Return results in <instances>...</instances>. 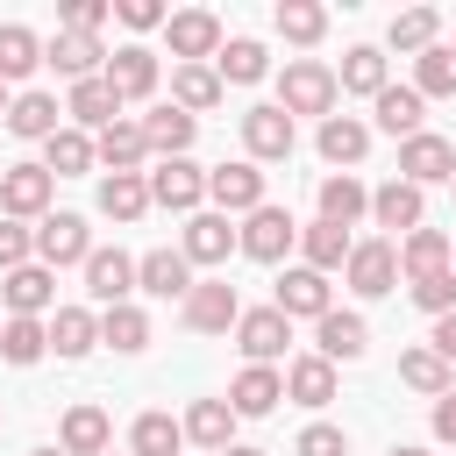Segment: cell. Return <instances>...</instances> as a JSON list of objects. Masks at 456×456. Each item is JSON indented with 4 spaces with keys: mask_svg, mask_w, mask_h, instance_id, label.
Here are the masks:
<instances>
[{
    "mask_svg": "<svg viewBox=\"0 0 456 456\" xmlns=\"http://www.w3.org/2000/svg\"><path fill=\"white\" fill-rule=\"evenodd\" d=\"M335 93H342V86H335V71H328L321 57H292L285 78H278V107H285V114H321V121H328V114H335Z\"/></svg>",
    "mask_w": 456,
    "mask_h": 456,
    "instance_id": "6da1fadb",
    "label": "cell"
},
{
    "mask_svg": "<svg viewBox=\"0 0 456 456\" xmlns=\"http://www.w3.org/2000/svg\"><path fill=\"white\" fill-rule=\"evenodd\" d=\"M164 36H171V57L178 64H214L221 57V14H207V7H178V14H164Z\"/></svg>",
    "mask_w": 456,
    "mask_h": 456,
    "instance_id": "7a4b0ae2",
    "label": "cell"
},
{
    "mask_svg": "<svg viewBox=\"0 0 456 456\" xmlns=\"http://www.w3.org/2000/svg\"><path fill=\"white\" fill-rule=\"evenodd\" d=\"M292 242H299V221H292L285 207H271V200H264L256 214H242V228H235V249L256 256V264H278Z\"/></svg>",
    "mask_w": 456,
    "mask_h": 456,
    "instance_id": "3957f363",
    "label": "cell"
},
{
    "mask_svg": "<svg viewBox=\"0 0 456 456\" xmlns=\"http://www.w3.org/2000/svg\"><path fill=\"white\" fill-rule=\"evenodd\" d=\"M292 114L278 107V100H264V107H249L242 114V150H249V164H285L292 157Z\"/></svg>",
    "mask_w": 456,
    "mask_h": 456,
    "instance_id": "277c9868",
    "label": "cell"
},
{
    "mask_svg": "<svg viewBox=\"0 0 456 456\" xmlns=\"http://www.w3.org/2000/svg\"><path fill=\"white\" fill-rule=\"evenodd\" d=\"M399 178L420 185V192H428V185H449V178H456V142H449V135H428V128L406 135V142H399Z\"/></svg>",
    "mask_w": 456,
    "mask_h": 456,
    "instance_id": "5b68a950",
    "label": "cell"
},
{
    "mask_svg": "<svg viewBox=\"0 0 456 456\" xmlns=\"http://www.w3.org/2000/svg\"><path fill=\"white\" fill-rule=\"evenodd\" d=\"M150 178V207H171V214H200V200H207V171L192 164V157H164L157 171H142Z\"/></svg>",
    "mask_w": 456,
    "mask_h": 456,
    "instance_id": "8992f818",
    "label": "cell"
},
{
    "mask_svg": "<svg viewBox=\"0 0 456 456\" xmlns=\"http://www.w3.org/2000/svg\"><path fill=\"white\" fill-rule=\"evenodd\" d=\"M235 321H242L235 285H228V278H192V292H185V328H192V335H228Z\"/></svg>",
    "mask_w": 456,
    "mask_h": 456,
    "instance_id": "52a82bcc",
    "label": "cell"
},
{
    "mask_svg": "<svg viewBox=\"0 0 456 456\" xmlns=\"http://www.w3.org/2000/svg\"><path fill=\"white\" fill-rule=\"evenodd\" d=\"M100 78H107V86L121 93V107H128V100H150V93H157L164 64H157V50H150V43H121V50L100 64Z\"/></svg>",
    "mask_w": 456,
    "mask_h": 456,
    "instance_id": "ba28073f",
    "label": "cell"
},
{
    "mask_svg": "<svg viewBox=\"0 0 456 456\" xmlns=\"http://www.w3.org/2000/svg\"><path fill=\"white\" fill-rule=\"evenodd\" d=\"M207 200H214V214H256V207H264V171H256L249 157L214 164V171H207Z\"/></svg>",
    "mask_w": 456,
    "mask_h": 456,
    "instance_id": "9c48e42d",
    "label": "cell"
},
{
    "mask_svg": "<svg viewBox=\"0 0 456 456\" xmlns=\"http://www.w3.org/2000/svg\"><path fill=\"white\" fill-rule=\"evenodd\" d=\"M50 192H57V178H50L43 164H7V171H0V207H7V221H43V214H50Z\"/></svg>",
    "mask_w": 456,
    "mask_h": 456,
    "instance_id": "30bf717a",
    "label": "cell"
},
{
    "mask_svg": "<svg viewBox=\"0 0 456 456\" xmlns=\"http://www.w3.org/2000/svg\"><path fill=\"white\" fill-rule=\"evenodd\" d=\"M342 278H349L356 299H385V292L399 285V249H392V242H349Z\"/></svg>",
    "mask_w": 456,
    "mask_h": 456,
    "instance_id": "8fae6325",
    "label": "cell"
},
{
    "mask_svg": "<svg viewBox=\"0 0 456 456\" xmlns=\"http://www.w3.org/2000/svg\"><path fill=\"white\" fill-rule=\"evenodd\" d=\"M93 256V228H86V214H43V228H36V264H86Z\"/></svg>",
    "mask_w": 456,
    "mask_h": 456,
    "instance_id": "7c38bea8",
    "label": "cell"
},
{
    "mask_svg": "<svg viewBox=\"0 0 456 456\" xmlns=\"http://www.w3.org/2000/svg\"><path fill=\"white\" fill-rule=\"evenodd\" d=\"M0 299H7V321H43L50 299H57V271L50 264H21L0 278Z\"/></svg>",
    "mask_w": 456,
    "mask_h": 456,
    "instance_id": "4fadbf2b",
    "label": "cell"
},
{
    "mask_svg": "<svg viewBox=\"0 0 456 456\" xmlns=\"http://www.w3.org/2000/svg\"><path fill=\"white\" fill-rule=\"evenodd\" d=\"M285 342H292V321H285L278 306H249V314L235 321V349H242L249 363H278Z\"/></svg>",
    "mask_w": 456,
    "mask_h": 456,
    "instance_id": "5bb4252c",
    "label": "cell"
},
{
    "mask_svg": "<svg viewBox=\"0 0 456 456\" xmlns=\"http://www.w3.org/2000/svg\"><path fill=\"white\" fill-rule=\"evenodd\" d=\"M78 271H86V292L100 299V314H107V306H128V292H135V256H121V249H93Z\"/></svg>",
    "mask_w": 456,
    "mask_h": 456,
    "instance_id": "9a60e30c",
    "label": "cell"
},
{
    "mask_svg": "<svg viewBox=\"0 0 456 456\" xmlns=\"http://www.w3.org/2000/svg\"><path fill=\"white\" fill-rule=\"evenodd\" d=\"M363 349H370V321H363V314H335V306H328V314L314 321V356H328V363H356Z\"/></svg>",
    "mask_w": 456,
    "mask_h": 456,
    "instance_id": "2e32d148",
    "label": "cell"
},
{
    "mask_svg": "<svg viewBox=\"0 0 456 456\" xmlns=\"http://www.w3.org/2000/svg\"><path fill=\"white\" fill-rule=\"evenodd\" d=\"M64 114H71V128H78V135H100V128H114V121H121V93H114L107 78H78V86H71V100H64Z\"/></svg>",
    "mask_w": 456,
    "mask_h": 456,
    "instance_id": "e0dca14e",
    "label": "cell"
},
{
    "mask_svg": "<svg viewBox=\"0 0 456 456\" xmlns=\"http://www.w3.org/2000/svg\"><path fill=\"white\" fill-rule=\"evenodd\" d=\"M135 292H150V299H185V292H192L185 249H150V256H135Z\"/></svg>",
    "mask_w": 456,
    "mask_h": 456,
    "instance_id": "ac0fdd59",
    "label": "cell"
},
{
    "mask_svg": "<svg viewBox=\"0 0 456 456\" xmlns=\"http://www.w3.org/2000/svg\"><path fill=\"white\" fill-rule=\"evenodd\" d=\"M278 399H285V378H278L271 363H242V370H235V385H228V406H235V420H264Z\"/></svg>",
    "mask_w": 456,
    "mask_h": 456,
    "instance_id": "d6986e66",
    "label": "cell"
},
{
    "mask_svg": "<svg viewBox=\"0 0 456 456\" xmlns=\"http://www.w3.org/2000/svg\"><path fill=\"white\" fill-rule=\"evenodd\" d=\"M420 214H428V200H420V185H406V178H385V185L370 192V221L392 228V235H413Z\"/></svg>",
    "mask_w": 456,
    "mask_h": 456,
    "instance_id": "ffe728a7",
    "label": "cell"
},
{
    "mask_svg": "<svg viewBox=\"0 0 456 456\" xmlns=\"http://www.w3.org/2000/svg\"><path fill=\"white\" fill-rule=\"evenodd\" d=\"M271 306H278L285 321H299V314H306V321H321V314H328L335 299H328V278H321V271H306V264H292V271L278 278V299H271Z\"/></svg>",
    "mask_w": 456,
    "mask_h": 456,
    "instance_id": "44dd1931",
    "label": "cell"
},
{
    "mask_svg": "<svg viewBox=\"0 0 456 456\" xmlns=\"http://www.w3.org/2000/svg\"><path fill=\"white\" fill-rule=\"evenodd\" d=\"M64 128V107L50 100V93H14L7 100V135H21V142H50Z\"/></svg>",
    "mask_w": 456,
    "mask_h": 456,
    "instance_id": "7402d4cb",
    "label": "cell"
},
{
    "mask_svg": "<svg viewBox=\"0 0 456 456\" xmlns=\"http://www.w3.org/2000/svg\"><path fill=\"white\" fill-rule=\"evenodd\" d=\"M100 57H107L100 36H71V28H57V36L43 43V64H57L71 86H78V78H100Z\"/></svg>",
    "mask_w": 456,
    "mask_h": 456,
    "instance_id": "603a6c76",
    "label": "cell"
},
{
    "mask_svg": "<svg viewBox=\"0 0 456 456\" xmlns=\"http://www.w3.org/2000/svg\"><path fill=\"white\" fill-rule=\"evenodd\" d=\"M221 93H228V86L214 78V64H171V107H178V114L200 121L207 107H221Z\"/></svg>",
    "mask_w": 456,
    "mask_h": 456,
    "instance_id": "cb8c5ba5",
    "label": "cell"
},
{
    "mask_svg": "<svg viewBox=\"0 0 456 456\" xmlns=\"http://www.w3.org/2000/svg\"><path fill=\"white\" fill-rule=\"evenodd\" d=\"M192 135H200V121L192 114H178V107H150L142 114V142H150V157L164 164V157H185L192 150Z\"/></svg>",
    "mask_w": 456,
    "mask_h": 456,
    "instance_id": "d4e9b609",
    "label": "cell"
},
{
    "mask_svg": "<svg viewBox=\"0 0 456 456\" xmlns=\"http://www.w3.org/2000/svg\"><path fill=\"white\" fill-rule=\"evenodd\" d=\"M142 157H150V142H142V121H128V114L93 135V164H107V171H142Z\"/></svg>",
    "mask_w": 456,
    "mask_h": 456,
    "instance_id": "484cf974",
    "label": "cell"
},
{
    "mask_svg": "<svg viewBox=\"0 0 456 456\" xmlns=\"http://www.w3.org/2000/svg\"><path fill=\"white\" fill-rule=\"evenodd\" d=\"M285 399L321 413V406L335 399V363H328V356H292V363H285Z\"/></svg>",
    "mask_w": 456,
    "mask_h": 456,
    "instance_id": "4316f807",
    "label": "cell"
},
{
    "mask_svg": "<svg viewBox=\"0 0 456 456\" xmlns=\"http://www.w3.org/2000/svg\"><path fill=\"white\" fill-rule=\"evenodd\" d=\"M107 442H114V420L100 406H71L64 428H57V449L64 456H107Z\"/></svg>",
    "mask_w": 456,
    "mask_h": 456,
    "instance_id": "83f0119b",
    "label": "cell"
},
{
    "mask_svg": "<svg viewBox=\"0 0 456 456\" xmlns=\"http://www.w3.org/2000/svg\"><path fill=\"white\" fill-rule=\"evenodd\" d=\"M370 114H378V128H385V135H399V142H406V135H420V121H428V100H420L413 86H385V93L370 100Z\"/></svg>",
    "mask_w": 456,
    "mask_h": 456,
    "instance_id": "f1b7e54d",
    "label": "cell"
},
{
    "mask_svg": "<svg viewBox=\"0 0 456 456\" xmlns=\"http://www.w3.org/2000/svg\"><path fill=\"white\" fill-rule=\"evenodd\" d=\"M100 214L107 221H142L150 214V178L142 171H107L100 178Z\"/></svg>",
    "mask_w": 456,
    "mask_h": 456,
    "instance_id": "f546056e",
    "label": "cell"
},
{
    "mask_svg": "<svg viewBox=\"0 0 456 456\" xmlns=\"http://www.w3.org/2000/svg\"><path fill=\"white\" fill-rule=\"evenodd\" d=\"M178 249H185V264H228V249H235V228H228V214H192Z\"/></svg>",
    "mask_w": 456,
    "mask_h": 456,
    "instance_id": "4dcf8cb0",
    "label": "cell"
},
{
    "mask_svg": "<svg viewBox=\"0 0 456 456\" xmlns=\"http://www.w3.org/2000/svg\"><path fill=\"white\" fill-rule=\"evenodd\" d=\"M264 71H271V57H264L256 36H228L221 57H214V78H221V86H256Z\"/></svg>",
    "mask_w": 456,
    "mask_h": 456,
    "instance_id": "1f68e13d",
    "label": "cell"
},
{
    "mask_svg": "<svg viewBox=\"0 0 456 456\" xmlns=\"http://www.w3.org/2000/svg\"><path fill=\"white\" fill-rule=\"evenodd\" d=\"M392 249H399V271H406V278L449 271V235H442V228H413V235H399Z\"/></svg>",
    "mask_w": 456,
    "mask_h": 456,
    "instance_id": "d6a6232c",
    "label": "cell"
},
{
    "mask_svg": "<svg viewBox=\"0 0 456 456\" xmlns=\"http://www.w3.org/2000/svg\"><path fill=\"white\" fill-rule=\"evenodd\" d=\"M43 328H50V349H57V356H86V349L100 342V314H93V306H57Z\"/></svg>",
    "mask_w": 456,
    "mask_h": 456,
    "instance_id": "836d02e7",
    "label": "cell"
},
{
    "mask_svg": "<svg viewBox=\"0 0 456 456\" xmlns=\"http://www.w3.org/2000/svg\"><path fill=\"white\" fill-rule=\"evenodd\" d=\"M178 428H185V442H200V449L221 456L228 435H235V406H228V399H192V413H185Z\"/></svg>",
    "mask_w": 456,
    "mask_h": 456,
    "instance_id": "e575fe53",
    "label": "cell"
},
{
    "mask_svg": "<svg viewBox=\"0 0 456 456\" xmlns=\"http://www.w3.org/2000/svg\"><path fill=\"white\" fill-rule=\"evenodd\" d=\"M314 142H321V157H328V164H363V150H370V128H363L356 114H328Z\"/></svg>",
    "mask_w": 456,
    "mask_h": 456,
    "instance_id": "d590c367",
    "label": "cell"
},
{
    "mask_svg": "<svg viewBox=\"0 0 456 456\" xmlns=\"http://www.w3.org/2000/svg\"><path fill=\"white\" fill-rule=\"evenodd\" d=\"M370 214V192L349 178V171H335V178H321V221H335V228H356Z\"/></svg>",
    "mask_w": 456,
    "mask_h": 456,
    "instance_id": "8d00e7d4",
    "label": "cell"
},
{
    "mask_svg": "<svg viewBox=\"0 0 456 456\" xmlns=\"http://www.w3.org/2000/svg\"><path fill=\"white\" fill-rule=\"evenodd\" d=\"M185 449V428L171 420V413H135V428H128V456H178Z\"/></svg>",
    "mask_w": 456,
    "mask_h": 456,
    "instance_id": "74e56055",
    "label": "cell"
},
{
    "mask_svg": "<svg viewBox=\"0 0 456 456\" xmlns=\"http://www.w3.org/2000/svg\"><path fill=\"white\" fill-rule=\"evenodd\" d=\"M335 86L342 93H363V100H378L392 78H385V50H370V43H356L349 57H342V71H335Z\"/></svg>",
    "mask_w": 456,
    "mask_h": 456,
    "instance_id": "f35d334b",
    "label": "cell"
},
{
    "mask_svg": "<svg viewBox=\"0 0 456 456\" xmlns=\"http://www.w3.org/2000/svg\"><path fill=\"white\" fill-rule=\"evenodd\" d=\"M43 171H50V178H78V171H93V135H78V128L64 121V128L43 142Z\"/></svg>",
    "mask_w": 456,
    "mask_h": 456,
    "instance_id": "ab89813d",
    "label": "cell"
},
{
    "mask_svg": "<svg viewBox=\"0 0 456 456\" xmlns=\"http://www.w3.org/2000/svg\"><path fill=\"white\" fill-rule=\"evenodd\" d=\"M299 249H306V271H342L349 264V228H335V221H314V228H299Z\"/></svg>",
    "mask_w": 456,
    "mask_h": 456,
    "instance_id": "60d3db41",
    "label": "cell"
},
{
    "mask_svg": "<svg viewBox=\"0 0 456 456\" xmlns=\"http://www.w3.org/2000/svg\"><path fill=\"white\" fill-rule=\"evenodd\" d=\"M100 342L107 349H121V356H135V349H150V314L128 299V306H107L100 314Z\"/></svg>",
    "mask_w": 456,
    "mask_h": 456,
    "instance_id": "b9f144b4",
    "label": "cell"
},
{
    "mask_svg": "<svg viewBox=\"0 0 456 456\" xmlns=\"http://www.w3.org/2000/svg\"><path fill=\"white\" fill-rule=\"evenodd\" d=\"M36 64H43V43H36V28H21V21H0V86L28 78Z\"/></svg>",
    "mask_w": 456,
    "mask_h": 456,
    "instance_id": "7bdbcfd3",
    "label": "cell"
},
{
    "mask_svg": "<svg viewBox=\"0 0 456 456\" xmlns=\"http://www.w3.org/2000/svg\"><path fill=\"white\" fill-rule=\"evenodd\" d=\"M271 21H278V36H285V43H299V50L328 36V7H321V0H278V14H271Z\"/></svg>",
    "mask_w": 456,
    "mask_h": 456,
    "instance_id": "ee69618b",
    "label": "cell"
},
{
    "mask_svg": "<svg viewBox=\"0 0 456 456\" xmlns=\"http://www.w3.org/2000/svg\"><path fill=\"white\" fill-rule=\"evenodd\" d=\"M0 356L21 363V370L43 363V356H50V328H43V321H0Z\"/></svg>",
    "mask_w": 456,
    "mask_h": 456,
    "instance_id": "f6af8a7d",
    "label": "cell"
},
{
    "mask_svg": "<svg viewBox=\"0 0 456 456\" xmlns=\"http://www.w3.org/2000/svg\"><path fill=\"white\" fill-rule=\"evenodd\" d=\"M413 93H420V100H449V93H456V57H449V43H435V50L413 57Z\"/></svg>",
    "mask_w": 456,
    "mask_h": 456,
    "instance_id": "bcb514c9",
    "label": "cell"
},
{
    "mask_svg": "<svg viewBox=\"0 0 456 456\" xmlns=\"http://www.w3.org/2000/svg\"><path fill=\"white\" fill-rule=\"evenodd\" d=\"M435 36H442V14H435V7H406V14H392V50L420 57V50H435Z\"/></svg>",
    "mask_w": 456,
    "mask_h": 456,
    "instance_id": "7dc6e473",
    "label": "cell"
},
{
    "mask_svg": "<svg viewBox=\"0 0 456 456\" xmlns=\"http://www.w3.org/2000/svg\"><path fill=\"white\" fill-rule=\"evenodd\" d=\"M399 385H413V392L442 399V392H449V363H442L435 349H406V356H399Z\"/></svg>",
    "mask_w": 456,
    "mask_h": 456,
    "instance_id": "c3c4849f",
    "label": "cell"
},
{
    "mask_svg": "<svg viewBox=\"0 0 456 456\" xmlns=\"http://www.w3.org/2000/svg\"><path fill=\"white\" fill-rule=\"evenodd\" d=\"M413 306L420 314H456V271H435V278H413Z\"/></svg>",
    "mask_w": 456,
    "mask_h": 456,
    "instance_id": "681fc988",
    "label": "cell"
},
{
    "mask_svg": "<svg viewBox=\"0 0 456 456\" xmlns=\"http://www.w3.org/2000/svg\"><path fill=\"white\" fill-rule=\"evenodd\" d=\"M292 456H349V435H342V428H328V420H314V428H299Z\"/></svg>",
    "mask_w": 456,
    "mask_h": 456,
    "instance_id": "f907efd6",
    "label": "cell"
},
{
    "mask_svg": "<svg viewBox=\"0 0 456 456\" xmlns=\"http://www.w3.org/2000/svg\"><path fill=\"white\" fill-rule=\"evenodd\" d=\"M36 256V228H21V221H0V271H21Z\"/></svg>",
    "mask_w": 456,
    "mask_h": 456,
    "instance_id": "816d5d0a",
    "label": "cell"
},
{
    "mask_svg": "<svg viewBox=\"0 0 456 456\" xmlns=\"http://www.w3.org/2000/svg\"><path fill=\"white\" fill-rule=\"evenodd\" d=\"M107 14H114L107 0H64V28H71V36H100Z\"/></svg>",
    "mask_w": 456,
    "mask_h": 456,
    "instance_id": "f5cc1de1",
    "label": "cell"
},
{
    "mask_svg": "<svg viewBox=\"0 0 456 456\" xmlns=\"http://www.w3.org/2000/svg\"><path fill=\"white\" fill-rule=\"evenodd\" d=\"M114 14H121L128 28H164V7H157V0H114Z\"/></svg>",
    "mask_w": 456,
    "mask_h": 456,
    "instance_id": "db71d44e",
    "label": "cell"
},
{
    "mask_svg": "<svg viewBox=\"0 0 456 456\" xmlns=\"http://www.w3.org/2000/svg\"><path fill=\"white\" fill-rule=\"evenodd\" d=\"M435 442H456V392L435 399Z\"/></svg>",
    "mask_w": 456,
    "mask_h": 456,
    "instance_id": "11a10c76",
    "label": "cell"
},
{
    "mask_svg": "<svg viewBox=\"0 0 456 456\" xmlns=\"http://www.w3.org/2000/svg\"><path fill=\"white\" fill-rule=\"evenodd\" d=\"M428 349H435L442 363H456V314H442V321H435V342H428Z\"/></svg>",
    "mask_w": 456,
    "mask_h": 456,
    "instance_id": "9f6ffc18",
    "label": "cell"
},
{
    "mask_svg": "<svg viewBox=\"0 0 456 456\" xmlns=\"http://www.w3.org/2000/svg\"><path fill=\"white\" fill-rule=\"evenodd\" d=\"M221 456H271V449H249V442H228Z\"/></svg>",
    "mask_w": 456,
    "mask_h": 456,
    "instance_id": "6f0895ef",
    "label": "cell"
},
{
    "mask_svg": "<svg viewBox=\"0 0 456 456\" xmlns=\"http://www.w3.org/2000/svg\"><path fill=\"white\" fill-rule=\"evenodd\" d=\"M392 456H428V449H413V442H399V449H392Z\"/></svg>",
    "mask_w": 456,
    "mask_h": 456,
    "instance_id": "680465c9",
    "label": "cell"
},
{
    "mask_svg": "<svg viewBox=\"0 0 456 456\" xmlns=\"http://www.w3.org/2000/svg\"><path fill=\"white\" fill-rule=\"evenodd\" d=\"M28 456H64V449H28Z\"/></svg>",
    "mask_w": 456,
    "mask_h": 456,
    "instance_id": "91938a15",
    "label": "cell"
},
{
    "mask_svg": "<svg viewBox=\"0 0 456 456\" xmlns=\"http://www.w3.org/2000/svg\"><path fill=\"white\" fill-rule=\"evenodd\" d=\"M0 121H7V86H0Z\"/></svg>",
    "mask_w": 456,
    "mask_h": 456,
    "instance_id": "94428289",
    "label": "cell"
},
{
    "mask_svg": "<svg viewBox=\"0 0 456 456\" xmlns=\"http://www.w3.org/2000/svg\"><path fill=\"white\" fill-rule=\"evenodd\" d=\"M449 271H456V242H449Z\"/></svg>",
    "mask_w": 456,
    "mask_h": 456,
    "instance_id": "6125c7cd",
    "label": "cell"
},
{
    "mask_svg": "<svg viewBox=\"0 0 456 456\" xmlns=\"http://www.w3.org/2000/svg\"><path fill=\"white\" fill-rule=\"evenodd\" d=\"M449 192H456V178H449Z\"/></svg>",
    "mask_w": 456,
    "mask_h": 456,
    "instance_id": "be15d7a7",
    "label": "cell"
},
{
    "mask_svg": "<svg viewBox=\"0 0 456 456\" xmlns=\"http://www.w3.org/2000/svg\"><path fill=\"white\" fill-rule=\"evenodd\" d=\"M449 57H456V50H449Z\"/></svg>",
    "mask_w": 456,
    "mask_h": 456,
    "instance_id": "e7e4bbea",
    "label": "cell"
},
{
    "mask_svg": "<svg viewBox=\"0 0 456 456\" xmlns=\"http://www.w3.org/2000/svg\"><path fill=\"white\" fill-rule=\"evenodd\" d=\"M107 456H114V449H107Z\"/></svg>",
    "mask_w": 456,
    "mask_h": 456,
    "instance_id": "03108f58",
    "label": "cell"
}]
</instances>
